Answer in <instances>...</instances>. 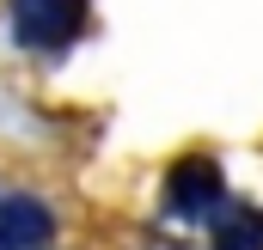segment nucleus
Segmentation results:
<instances>
[{
	"label": "nucleus",
	"mask_w": 263,
	"mask_h": 250,
	"mask_svg": "<svg viewBox=\"0 0 263 250\" xmlns=\"http://www.w3.org/2000/svg\"><path fill=\"white\" fill-rule=\"evenodd\" d=\"M220 201H227V177H220V165L208 153H190V159H178L165 171V214H178V220H214Z\"/></svg>",
	"instance_id": "f03ea898"
},
{
	"label": "nucleus",
	"mask_w": 263,
	"mask_h": 250,
	"mask_svg": "<svg viewBox=\"0 0 263 250\" xmlns=\"http://www.w3.org/2000/svg\"><path fill=\"white\" fill-rule=\"evenodd\" d=\"M220 250H263V207H239L220 220Z\"/></svg>",
	"instance_id": "20e7f679"
},
{
	"label": "nucleus",
	"mask_w": 263,
	"mask_h": 250,
	"mask_svg": "<svg viewBox=\"0 0 263 250\" xmlns=\"http://www.w3.org/2000/svg\"><path fill=\"white\" fill-rule=\"evenodd\" d=\"M6 25L18 49L55 55L86 31V0H6Z\"/></svg>",
	"instance_id": "f257e3e1"
},
{
	"label": "nucleus",
	"mask_w": 263,
	"mask_h": 250,
	"mask_svg": "<svg viewBox=\"0 0 263 250\" xmlns=\"http://www.w3.org/2000/svg\"><path fill=\"white\" fill-rule=\"evenodd\" d=\"M49 232H55V214L37 195H6L0 201V244L6 250H37V244H49Z\"/></svg>",
	"instance_id": "7ed1b4c3"
},
{
	"label": "nucleus",
	"mask_w": 263,
	"mask_h": 250,
	"mask_svg": "<svg viewBox=\"0 0 263 250\" xmlns=\"http://www.w3.org/2000/svg\"><path fill=\"white\" fill-rule=\"evenodd\" d=\"M0 250H6V244H0Z\"/></svg>",
	"instance_id": "39448f33"
}]
</instances>
